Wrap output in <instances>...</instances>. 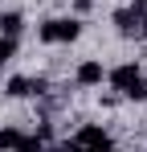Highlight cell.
<instances>
[{
	"mask_svg": "<svg viewBox=\"0 0 147 152\" xmlns=\"http://www.w3.org/2000/svg\"><path fill=\"white\" fill-rule=\"evenodd\" d=\"M110 82H115V91L119 95H127V99H147V82H143V74H139V66H115L110 70Z\"/></svg>",
	"mask_w": 147,
	"mask_h": 152,
	"instance_id": "obj_1",
	"label": "cell"
},
{
	"mask_svg": "<svg viewBox=\"0 0 147 152\" xmlns=\"http://www.w3.org/2000/svg\"><path fill=\"white\" fill-rule=\"evenodd\" d=\"M78 33H82V21L57 17V21H45V25H41V41H74Z\"/></svg>",
	"mask_w": 147,
	"mask_h": 152,
	"instance_id": "obj_2",
	"label": "cell"
},
{
	"mask_svg": "<svg viewBox=\"0 0 147 152\" xmlns=\"http://www.w3.org/2000/svg\"><path fill=\"white\" fill-rule=\"evenodd\" d=\"M115 25H119V33H139V4H131V8H119L115 12Z\"/></svg>",
	"mask_w": 147,
	"mask_h": 152,
	"instance_id": "obj_3",
	"label": "cell"
},
{
	"mask_svg": "<svg viewBox=\"0 0 147 152\" xmlns=\"http://www.w3.org/2000/svg\"><path fill=\"white\" fill-rule=\"evenodd\" d=\"M21 29H24V17H21V12H4V17H0V37H17Z\"/></svg>",
	"mask_w": 147,
	"mask_h": 152,
	"instance_id": "obj_4",
	"label": "cell"
},
{
	"mask_svg": "<svg viewBox=\"0 0 147 152\" xmlns=\"http://www.w3.org/2000/svg\"><path fill=\"white\" fill-rule=\"evenodd\" d=\"M78 82H82V86L102 82V66H98V62H82V66H78Z\"/></svg>",
	"mask_w": 147,
	"mask_h": 152,
	"instance_id": "obj_5",
	"label": "cell"
},
{
	"mask_svg": "<svg viewBox=\"0 0 147 152\" xmlns=\"http://www.w3.org/2000/svg\"><path fill=\"white\" fill-rule=\"evenodd\" d=\"M102 136H106V132H102L98 124H86L82 132H78V140H74V144H78V148H90V144H98Z\"/></svg>",
	"mask_w": 147,
	"mask_h": 152,
	"instance_id": "obj_6",
	"label": "cell"
},
{
	"mask_svg": "<svg viewBox=\"0 0 147 152\" xmlns=\"http://www.w3.org/2000/svg\"><path fill=\"white\" fill-rule=\"evenodd\" d=\"M8 95H12V99H24V95H33V78H24V74L8 78Z\"/></svg>",
	"mask_w": 147,
	"mask_h": 152,
	"instance_id": "obj_7",
	"label": "cell"
},
{
	"mask_svg": "<svg viewBox=\"0 0 147 152\" xmlns=\"http://www.w3.org/2000/svg\"><path fill=\"white\" fill-rule=\"evenodd\" d=\"M17 144H21V132L17 127H0V152H17Z\"/></svg>",
	"mask_w": 147,
	"mask_h": 152,
	"instance_id": "obj_8",
	"label": "cell"
},
{
	"mask_svg": "<svg viewBox=\"0 0 147 152\" xmlns=\"http://www.w3.org/2000/svg\"><path fill=\"white\" fill-rule=\"evenodd\" d=\"M12 50H17V45H12V37H0V62H8Z\"/></svg>",
	"mask_w": 147,
	"mask_h": 152,
	"instance_id": "obj_9",
	"label": "cell"
},
{
	"mask_svg": "<svg viewBox=\"0 0 147 152\" xmlns=\"http://www.w3.org/2000/svg\"><path fill=\"white\" fill-rule=\"evenodd\" d=\"M90 152H115V144H110V136H102L98 144H90Z\"/></svg>",
	"mask_w": 147,
	"mask_h": 152,
	"instance_id": "obj_10",
	"label": "cell"
},
{
	"mask_svg": "<svg viewBox=\"0 0 147 152\" xmlns=\"http://www.w3.org/2000/svg\"><path fill=\"white\" fill-rule=\"evenodd\" d=\"M139 33H143V37H147V8H143V12H139Z\"/></svg>",
	"mask_w": 147,
	"mask_h": 152,
	"instance_id": "obj_11",
	"label": "cell"
},
{
	"mask_svg": "<svg viewBox=\"0 0 147 152\" xmlns=\"http://www.w3.org/2000/svg\"><path fill=\"white\" fill-rule=\"evenodd\" d=\"M74 4H78V12H90V4H94V0H74Z\"/></svg>",
	"mask_w": 147,
	"mask_h": 152,
	"instance_id": "obj_12",
	"label": "cell"
},
{
	"mask_svg": "<svg viewBox=\"0 0 147 152\" xmlns=\"http://www.w3.org/2000/svg\"><path fill=\"white\" fill-rule=\"evenodd\" d=\"M41 152H61V148H41Z\"/></svg>",
	"mask_w": 147,
	"mask_h": 152,
	"instance_id": "obj_13",
	"label": "cell"
}]
</instances>
